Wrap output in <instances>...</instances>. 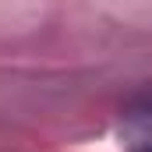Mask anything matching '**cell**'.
Returning <instances> with one entry per match:
<instances>
[{
  "label": "cell",
  "mask_w": 152,
  "mask_h": 152,
  "mask_svg": "<svg viewBox=\"0 0 152 152\" xmlns=\"http://www.w3.org/2000/svg\"><path fill=\"white\" fill-rule=\"evenodd\" d=\"M134 152H152V142H145V145H142V149H134Z\"/></svg>",
  "instance_id": "1"
}]
</instances>
